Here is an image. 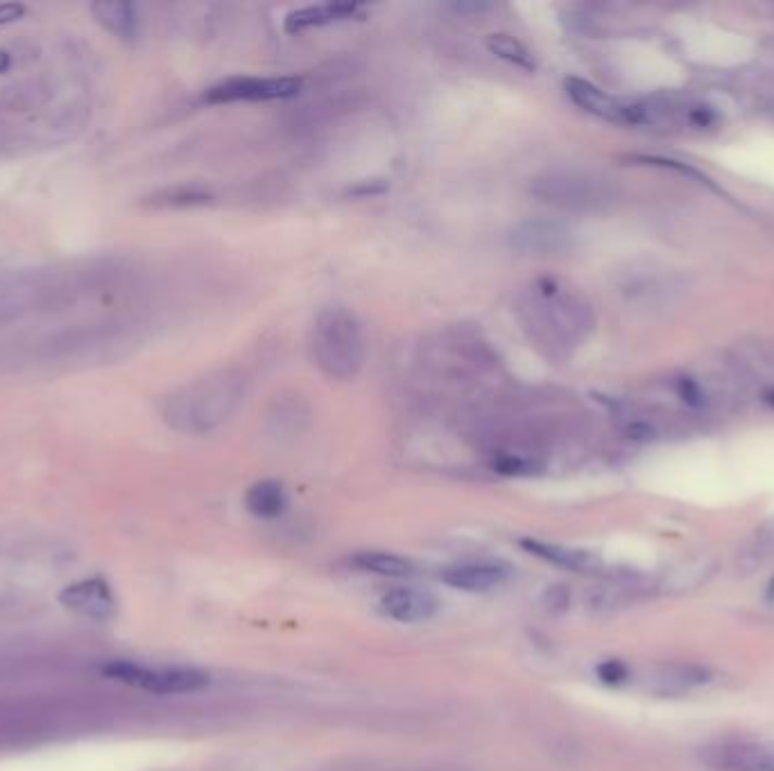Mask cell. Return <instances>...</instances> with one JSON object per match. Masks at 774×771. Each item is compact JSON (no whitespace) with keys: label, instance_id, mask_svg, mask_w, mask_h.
Returning a JSON list of instances; mask_svg holds the SVG:
<instances>
[{"label":"cell","instance_id":"obj_1","mask_svg":"<svg viewBox=\"0 0 774 771\" xmlns=\"http://www.w3.org/2000/svg\"><path fill=\"white\" fill-rule=\"evenodd\" d=\"M517 314L528 339L553 358L571 354L594 329L592 306L555 279L532 281L521 292Z\"/></svg>","mask_w":774,"mask_h":771},{"label":"cell","instance_id":"obj_2","mask_svg":"<svg viewBox=\"0 0 774 771\" xmlns=\"http://www.w3.org/2000/svg\"><path fill=\"white\" fill-rule=\"evenodd\" d=\"M310 351L327 378H356L367 360V339L356 312L340 304L319 310L310 333Z\"/></svg>","mask_w":774,"mask_h":771},{"label":"cell","instance_id":"obj_3","mask_svg":"<svg viewBox=\"0 0 774 771\" xmlns=\"http://www.w3.org/2000/svg\"><path fill=\"white\" fill-rule=\"evenodd\" d=\"M245 398V378L238 371H218L173 398L168 416L179 431L208 433L223 425Z\"/></svg>","mask_w":774,"mask_h":771},{"label":"cell","instance_id":"obj_4","mask_svg":"<svg viewBox=\"0 0 774 771\" xmlns=\"http://www.w3.org/2000/svg\"><path fill=\"white\" fill-rule=\"evenodd\" d=\"M532 195L562 210H600L613 193L602 179L573 170H553L532 181Z\"/></svg>","mask_w":774,"mask_h":771},{"label":"cell","instance_id":"obj_5","mask_svg":"<svg viewBox=\"0 0 774 771\" xmlns=\"http://www.w3.org/2000/svg\"><path fill=\"white\" fill-rule=\"evenodd\" d=\"M102 677L154 695H186L208 685V674L191 668H150L135 660H110L98 668Z\"/></svg>","mask_w":774,"mask_h":771},{"label":"cell","instance_id":"obj_6","mask_svg":"<svg viewBox=\"0 0 774 771\" xmlns=\"http://www.w3.org/2000/svg\"><path fill=\"white\" fill-rule=\"evenodd\" d=\"M302 87V77H231L216 87H211L204 93V100L211 104L272 102L295 98Z\"/></svg>","mask_w":774,"mask_h":771},{"label":"cell","instance_id":"obj_7","mask_svg":"<svg viewBox=\"0 0 774 771\" xmlns=\"http://www.w3.org/2000/svg\"><path fill=\"white\" fill-rule=\"evenodd\" d=\"M567 93L573 100V104H578L580 110H584L586 114H592L596 118H602L607 123H617V125H644V106L640 102H621L613 95L605 93L602 89H598L596 85L586 82V79L580 77H569L567 79Z\"/></svg>","mask_w":774,"mask_h":771},{"label":"cell","instance_id":"obj_8","mask_svg":"<svg viewBox=\"0 0 774 771\" xmlns=\"http://www.w3.org/2000/svg\"><path fill=\"white\" fill-rule=\"evenodd\" d=\"M571 231L550 220H528L515 227L512 245L528 256H559L571 249Z\"/></svg>","mask_w":774,"mask_h":771},{"label":"cell","instance_id":"obj_9","mask_svg":"<svg viewBox=\"0 0 774 771\" xmlns=\"http://www.w3.org/2000/svg\"><path fill=\"white\" fill-rule=\"evenodd\" d=\"M60 602L73 611V614L89 618V620H110L116 614V600L110 589V583L100 577L85 579L66 587L60 593Z\"/></svg>","mask_w":774,"mask_h":771},{"label":"cell","instance_id":"obj_10","mask_svg":"<svg viewBox=\"0 0 774 771\" xmlns=\"http://www.w3.org/2000/svg\"><path fill=\"white\" fill-rule=\"evenodd\" d=\"M379 608L388 618L396 622L413 625V622L431 620L437 614L440 602L429 591H421L415 587H398L383 593Z\"/></svg>","mask_w":774,"mask_h":771},{"label":"cell","instance_id":"obj_11","mask_svg":"<svg viewBox=\"0 0 774 771\" xmlns=\"http://www.w3.org/2000/svg\"><path fill=\"white\" fill-rule=\"evenodd\" d=\"M440 577L451 589L467 593H487L505 583L507 570L496 564H460L446 568Z\"/></svg>","mask_w":774,"mask_h":771},{"label":"cell","instance_id":"obj_12","mask_svg":"<svg viewBox=\"0 0 774 771\" xmlns=\"http://www.w3.org/2000/svg\"><path fill=\"white\" fill-rule=\"evenodd\" d=\"M360 16V8L352 3H327V5H308L302 10H292L286 16L283 28L290 35H297L310 28H325L331 23H342Z\"/></svg>","mask_w":774,"mask_h":771},{"label":"cell","instance_id":"obj_13","mask_svg":"<svg viewBox=\"0 0 774 771\" xmlns=\"http://www.w3.org/2000/svg\"><path fill=\"white\" fill-rule=\"evenodd\" d=\"M715 764L729 771H774V742L725 747L718 751Z\"/></svg>","mask_w":774,"mask_h":771},{"label":"cell","instance_id":"obj_14","mask_svg":"<svg viewBox=\"0 0 774 771\" xmlns=\"http://www.w3.org/2000/svg\"><path fill=\"white\" fill-rule=\"evenodd\" d=\"M91 12L106 33H112L114 37H118L123 41L137 39L139 14H137V8L131 3H106V0H102V3H96L91 8Z\"/></svg>","mask_w":774,"mask_h":771},{"label":"cell","instance_id":"obj_15","mask_svg":"<svg viewBox=\"0 0 774 771\" xmlns=\"http://www.w3.org/2000/svg\"><path fill=\"white\" fill-rule=\"evenodd\" d=\"M245 504L248 510L258 518H277L288 507V493L281 483L263 480L248 491Z\"/></svg>","mask_w":774,"mask_h":771},{"label":"cell","instance_id":"obj_16","mask_svg":"<svg viewBox=\"0 0 774 771\" xmlns=\"http://www.w3.org/2000/svg\"><path fill=\"white\" fill-rule=\"evenodd\" d=\"M354 566L381 577H408L415 573L410 560L390 552H360L354 556Z\"/></svg>","mask_w":774,"mask_h":771},{"label":"cell","instance_id":"obj_17","mask_svg":"<svg viewBox=\"0 0 774 771\" xmlns=\"http://www.w3.org/2000/svg\"><path fill=\"white\" fill-rule=\"evenodd\" d=\"M523 548L530 550L532 554L542 556L546 562H553L557 566H567L573 570H586L596 566L594 556H589L582 550H571V548H562V545H553V543H542V541H523Z\"/></svg>","mask_w":774,"mask_h":771},{"label":"cell","instance_id":"obj_18","mask_svg":"<svg viewBox=\"0 0 774 771\" xmlns=\"http://www.w3.org/2000/svg\"><path fill=\"white\" fill-rule=\"evenodd\" d=\"M487 48L492 50V55L505 60L507 64H512L521 70H535L537 68V62L535 57H532V52L512 35H505V33H496V35H490L487 39Z\"/></svg>","mask_w":774,"mask_h":771},{"label":"cell","instance_id":"obj_19","mask_svg":"<svg viewBox=\"0 0 774 771\" xmlns=\"http://www.w3.org/2000/svg\"><path fill=\"white\" fill-rule=\"evenodd\" d=\"M213 197L208 191L200 189V185H175V189L156 193L150 197L148 204L162 206V208H189V206H204Z\"/></svg>","mask_w":774,"mask_h":771},{"label":"cell","instance_id":"obj_20","mask_svg":"<svg viewBox=\"0 0 774 771\" xmlns=\"http://www.w3.org/2000/svg\"><path fill=\"white\" fill-rule=\"evenodd\" d=\"M492 468L503 475H530V473H537L542 464L521 453H498L492 460Z\"/></svg>","mask_w":774,"mask_h":771},{"label":"cell","instance_id":"obj_21","mask_svg":"<svg viewBox=\"0 0 774 771\" xmlns=\"http://www.w3.org/2000/svg\"><path fill=\"white\" fill-rule=\"evenodd\" d=\"M625 674H627V670L621 666L619 660H609V663H605V666H600V677H602V681L619 683V681L625 679Z\"/></svg>","mask_w":774,"mask_h":771},{"label":"cell","instance_id":"obj_22","mask_svg":"<svg viewBox=\"0 0 774 771\" xmlns=\"http://www.w3.org/2000/svg\"><path fill=\"white\" fill-rule=\"evenodd\" d=\"M25 14V8L21 3H3L0 5V25H10L18 21Z\"/></svg>","mask_w":774,"mask_h":771},{"label":"cell","instance_id":"obj_23","mask_svg":"<svg viewBox=\"0 0 774 771\" xmlns=\"http://www.w3.org/2000/svg\"><path fill=\"white\" fill-rule=\"evenodd\" d=\"M453 10H456V12H460V14H467V12H487V10H492V5H485V3H453L451 5Z\"/></svg>","mask_w":774,"mask_h":771},{"label":"cell","instance_id":"obj_24","mask_svg":"<svg viewBox=\"0 0 774 771\" xmlns=\"http://www.w3.org/2000/svg\"><path fill=\"white\" fill-rule=\"evenodd\" d=\"M10 55H8V52H0V73H5L8 68H10Z\"/></svg>","mask_w":774,"mask_h":771}]
</instances>
